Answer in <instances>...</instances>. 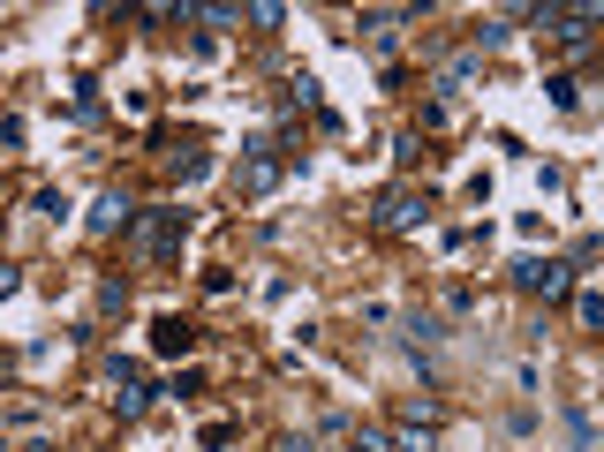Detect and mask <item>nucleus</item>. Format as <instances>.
<instances>
[{
	"mask_svg": "<svg viewBox=\"0 0 604 452\" xmlns=\"http://www.w3.org/2000/svg\"><path fill=\"white\" fill-rule=\"evenodd\" d=\"M181 227H189V211H136L129 219V256L136 264H167L174 249H181Z\"/></svg>",
	"mask_w": 604,
	"mask_h": 452,
	"instance_id": "1",
	"label": "nucleus"
},
{
	"mask_svg": "<svg viewBox=\"0 0 604 452\" xmlns=\"http://www.w3.org/2000/svg\"><path fill=\"white\" fill-rule=\"evenodd\" d=\"M280 181H288L280 144H272V136H250V144H242V159H235V189H242V197H272Z\"/></svg>",
	"mask_w": 604,
	"mask_h": 452,
	"instance_id": "2",
	"label": "nucleus"
},
{
	"mask_svg": "<svg viewBox=\"0 0 604 452\" xmlns=\"http://www.w3.org/2000/svg\"><path fill=\"white\" fill-rule=\"evenodd\" d=\"M514 287L537 294V302H566V294H574V264H566V256H521Z\"/></svg>",
	"mask_w": 604,
	"mask_h": 452,
	"instance_id": "3",
	"label": "nucleus"
},
{
	"mask_svg": "<svg viewBox=\"0 0 604 452\" xmlns=\"http://www.w3.org/2000/svg\"><path fill=\"white\" fill-rule=\"evenodd\" d=\"M424 211H431L424 189H386L378 211H371V227H378V234H408V227H424Z\"/></svg>",
	"mask_w": 604,
	"mask_h": 452,
	"instance_id": "4",
	"label": "nucleus"
},
{
	"mask_svg": "<svg viewBox=\"0 0 604 452\" xmlns=\"http://www.w3.org/2000/svg\"><path fill=\"white\" fill-rule=\"evenodd\" d=\"M129 219H136V197L129 189H98V204H91V242H114V234H129Z\"/></svg>",
	"mask_w": 604,
	"mask_h": 452,
	"instance_id": "5",
	"label": "nucleus"
},
{
	"mask_svg": "<svg viewBox=\"0 0 604 452\" xmlns=\"http://www.w3.org/2000/svg\"><path fill=\"white\" fill-rule=\"evenodd\" d=\"M476 76H483V53H454V61H446V69H438V76H431L438 106H446V98H454V91H469Z\"/></svg>",
	"mask_w": 604,
	"mask_h": 452,
	"instance_id": "6",
	"label": "nucleus"
},
{
	"mask_svg": "<svg viewBox=\"0 0 604 452\" xmlns=\"http://www.w3.org/2000/svg\"><path fill=\"white\" fill-rule=\"evenodd\" d=\"M189 347H197V325H189V317H159V325H152V355H189Z\"/></svg>",
	"mask_w": 604,
	"mask_h": 452,
	"instance_id": "7",
	"label": "nucleus"
},
{
	"mask_svg": "<svg viewBox=\"0 0 604 452\" xmlns=\"http://www.w3.org/2000/svg\"><path fill=\"white\" fill-rule=\"evenodd\" d=\"M507 39H514V8H507V15H483V23H476V39H469V53H499Z\"/></svg>",
	"mask_w": 604,
	"mask_h": 452,
	"instance_id": "8",
	"label": "nucleus"
},
{
	"mask_svg": "<svg viewBox=\"0 0 604 452\" xmlns=\"http://www.w3.org/2000/svg\"><path fill=\"white\" fill-rule=\"evenodd\" d=\"M408 339H416V347H431V339H446V325H438V309H408Z\"/></svg>",
	"mask_w": 604,
	"mask_h": 452,
	"instance_id": "9",
	"label": "nucleus"
},
{
	"mask_svg": "<svg viewBox=\"0 0 604 452\" xmlns=\"http://www.w3.org/2000/svg\"><path fill=\"white\" fill-rule=\"evenodd\" d=\"M106 114V98H98V83L91 76H76V122H98Z\"/></svg>",
	"mask_w": 604,
	"mask_h": 452,
	"instance_id": "10",
	"label": "nucleus"
},
{
	"mask_svg": "<svg viewBox=\"0 0 604 452\" xmlns=\"http://www.w3.org/2000/svg\"><path fill=\"white\" fill-rule=\"evenodd\" d=\"M242 23H258V31H280V23H288V8H280V0H258V8H242Z\"/></svg>",
	"mask_w": 604,
	"mask_h": 452,
	"instance_id": "11",
	"label": "nucleus"
},
{
	"mask_svg": "<svg viewBox=\"0 0 604 452\" xmlns=\"http://www.w3.org/2000/svg\"><path fill=\"white\" fill-rule=\"evenodd\" d=\"M544 91H552V106H560V114H574V106H582V83H574V76H552Z\"/></svg>",
	"mask_w": 604,
	"mask_h": 452,
	"instance_id": "12",
	"label": "nucleus"
},
{
	"mask_svg": "<svg viewBox=\"0 0 604 452\" xmlns=\"http://www.w3.org/2000/svg\"><path fill=\"white\" fill-rule=\"evenodd\" d=\"M144 408H152V392H136V385H122V392H114V414H122V422H136Z\"/></svg>",
	"mask_w": 604,
	"mask_h": 452,
	"instance_id": "13",
	"label": "nucleus"
},
{
	"mask_svg": "<svg viewBox=\"0 0 604 452\" xmlns=\"http://www.w3.org/2000/svg\"><path fill=\"white\" fill-rule=\"evenodd\" d=\"M280 452H317V438H310V430H288V438H280Z\"/></svg>",
	"mask_w": 604,
	"mask_h": 452,
	"instance_id": "14",
	"label": "nucleus"
},
{
	"mask_svg": "<svg viewBox=\"0 0 604 452\" xmlns=\"http://www.w3.org/2000/svg\"><path fill=\"white\" fill-rule=\"evenodd\" d=\"M15 287H23V272H15V264H0V302H8Z\"/></svg>",
	"mask_w": 604,
	"mask_h": 452,
	"instance_id": "15",
	"label": "nucleus"
}]
</instances>
